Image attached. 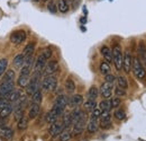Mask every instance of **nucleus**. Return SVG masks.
<instances>
[{
  "label": "nucleus",
  "instance_id": "37",
  "mask_svg": "<svg viewBox=\"0 0 146 141\" xmlns=\"http://www.w3.org/2000/svg\"><path fill=\"white\" fill-rule=\"evenodd\" d=\"M117 83H118V87L125 89V90L128 88V81L124 76H119V77H117Z\"/></svg>",
  "mask_w": 146,
  "mask_h": 141
},
{
  "label": "nucleus",
  "instance_id": "47",
  "mask_svg": "<svg viewBox=\"0 0 146 141\" xmlns=\"http://www.w3.org/2000/svg\"><path fill=\"white\" fill-rule=\"evenodd\" d=\"M111 126H112L111 121H110V122H100V123H99V128L102 129V130H109Z\"/></svg>",
  "mask_w": 146,
  "mask_h": 141
},
{
  "label": "nucleus",
  "instance_id": "29",
  "mask_svg": "<svg viewBox=\"0 0 146 141\" xmlns=\"http://www.w3.org/2000/svg\"><path fill=\"white\" fill-rule=\"evenodd\" d=\"M64 88H65V90H66L69 94H72V93L75 91V84H74L72 78H68V79L65 80Z\"/></svg>",
  "mask_w": 146,
  "mask_h": 141
},
{
  "label": "nucleus",
  "instance_id": "11",
  "mask_svg": "<svg viewBox=\"0 0 146 141\" xmlns=\"http://www.w3.org/2000/svg\"><path fill=\"white\" fill-rule=\"evenodd\" d=\"M63 130H64V128H63L62 122L56 121V122L51 124V126H50V129H48V133H50L51 137L55 138V137H58Z\"/></svg>",
  "mask_w": 146,
  "mask_h": 141
},
{
  "label": "nucleus",
  "instance_id": "4",
  "mask_svg": "<svg viewBox=\"0 0 146 141\" xmlns=\"http://www.w3.org/2000/svg\"><path fill=\"white\" fill-rule=\"evenodd\" d=\"M40 77H42V73H34V76L29 80V84L26 86V94L27 95L32 96L35 91L39 90V88H40Z\"/></svg>",
  "mask_w": 146,
  "mask_h": 141
},
{
  "label": "nucleus",
  "instance_id": "36",
  "mask_svg": "<svg viewBox=\"0 0 146 141\" xmlns=\"http://www.w3.org/2000/svg\"><path fill=\"white\" fill-rule=\"evenodd\" d=\"M113 117H115L116 120H118V121H123V120H125V117H126V112H125L124 109H121V108H117V109L113 112Z\"/></svg>",
  "mask_w": 146,
  "mask_h": 141
},
{
  "label": "nucleus",
  "instance_id": "46",
  "mask_svg": "<svg viewBox=\"0 0 146 141\" xmlns=\"http://www.w3.org/2000/svg\"><path fill=\"white\" fill-rule=\"evenodd\" d=\"M47 9L51 11V13H53L55 14L56 11H57V5L55 3V1H50V3H48V6H47Z\"/></svg>",
  "mask_w": 146,
  "mask_h": 141
},
{
  "label": "nucleus",
  "instance_id": "16",
  "mask_svg": "<svg viewBox=\"0 0 146 141\" xmlns=\"http://www.w3.org/2000/svg\"><path fill=\"white\" fill-rule=\"evenodd\" d=\"M40 113V105L39 104H34L32 103L31 106H29V109H28V113H27V117L29 120H35L37 116L39 115Z\"/></svg>",
  "mask_w": 146,
  "mask_h": 141
},
{
  "label": "nucleus",
  "instance_id": "8",
  "mask_svg": "<svg viewBox=\"0 0 146 141\" xmlns=\"http://www.w3.org/2000/svg\"><path fill=\"white\" fill-rule=\"evenodd\" d=\"M46 63H47V59H46L44 55L39 54L36 58L35 62H34V68H33L34 73H42L44 67L46 66ZM42 76H43V75H42Z\"/></svg>",
  "mask_w": 146,
  "mask_h": 141
},
{
  "label": "nucleus",
  "instance_id": "32",
  "mask_svg": "<svg viewBox=\"0 0 146 141\" xmlns=\"http://www.w3.org/2000/svg\"><path fill=\"white\" fill-rule=\"evenodd\" d=\"M42 101H43V93H42V90L39 89V90L35 91V93L32 95V103H34V104H39V105H40Z\"/></svg>",
  "mask_w": 146,
  "mask_h": 141
},
{
  "label": "nucleus",
  "instance_id": "2",
  "mask_svg": "<svg viewBox=\"0 0 146 141\" xmlns=\"http://www.w3.org/2000/svg\"><path fill=\"white\" fill-rule=\"evenodd\" d=\"M131 70L134 72L135 77L139 80H144L146 78V70L143 67L141 60L138 58H133V64H131Z\"/></svg>",
  "mask_w": 146,
  "mask_h": 141
},
{
  "label": "nucleus",
  "instance_id": "14",
  "mask_svg": "<svg viewBox=\"0 0 146 141\" xmlns=\"http://www.w3.org/2000/svg\"><path fill=\"white\" fill-rule=\"evenodd\" d=\"M81 104H83V96L82 95L76 94V95H73L71 97H69V103H68L69 107L76 108V107H79Z\"/></svg>",
  "mask_w": 146,
  "mask_h": 141
},
{
  "label": "nucleus",
  "instance_id": "20",
  "mask_svg": "<svg viewBox=\"0 0 146 141\" xmlns=\"http://www.w3.org/2000/svg\"><path fill=\"white\" fill-rule=\"evenodd\" d=\"M100 52H101V55L104 56V59H105L106 62H108V63L112 62V52H111L109 46L104 45V46L100 49Z\"/></svg>",
  "mask_w": 146,
  "mask_h": 141
},
{
  "label": "nucleus",
  "instance_id": "54",
  "mask_svg": "<svg viewBox=\"0 0 146 141\" xmlns=\"http://www.w3.org/2000/svg\"><path fill=\"white\" fill-rule=\"evenodd\" d=\"M35 1H39V0H35Z\"/></svg>",
  "mask_w": 146,
  "mask_h": 141
},
{
  "label": "nucleus",
  "instance_id": "17",
  "mask_svg": "<svg viewBox=\"0 0 146 141\" xmlns=\"http://www.w3.org/2000/svg\"><path fill=\"white\" fill-rule=\"evenodd\" d=\"M0 137L5 140H11L14 138V130L9 126H0Z\"/></svg>",
  "mask_w": 146,
  "mask_h": 141
},
{
  "label": "nucleus",
  "instance_id": "38",
  "mask_svg": "<svg viewBox=\"0 0 146 141\" xmlns=\"http://www.w3.org/2000/svg\"><path fill=\"white\" fill-rule=\"evenodd\" d=\"M8 69V60L6 58L0 59V77L3 76V73Z\"/></svg>",
  "mask_w": 146,
  "mask_h": 141
},
{
  "label": "nucleus",
  "instance_id": "43",
  "mask_svg": "<svg viewBox=\"0 0 146 141\" xmlns=\"http://www.w3.org/2000/svg\"><path fill=\"white\" fill-rule=\"evenodd\" d=\"M110 121H111L110 112H102L100 116V122H110Z\"/></svg>",
  "mask_w": 146,
  "mask_h": 141
},
{
  "label": "nucleus",
  "instance_id": "27",
  "mask_svg": "<svg viewBox=\"0 0 146 141\" xmlns=\"http://www.w3.org/2000/svg\"><path fill=\"white\" fill-rule=\"evenodd\" d=\"M99 70L101 72V75L107 76L111 72V68H110V63L106 62V61H101L100 66H99Z\"/></svg>",
  "mask_w": 146,
  "mask_h": 141
},
{
  "label": "nucleus",
  "instance_id": "40",
  "mask_svg": "<svg viewBox=\"0 0 146 141\" xmlns=\"http://www.w3.org/2000/svg\"><path fill=\"white\" fill-rule=\"evenodd\" d=\"M113 93H115V96L116 97H125L126 95H127V93H126V90L123 88H120V87H116V88L113 89Z\"/></svg>",
  "mask_w": 146,
  "mask_h": 141
},
{
  "label": "nucleus",
  "instance_id": "35",
  "mask_svg": "<svg viewBox=\"0 0 146 141\" xmlns=\"http://www.w3.org/2000/svg\"><path fill=\"white\" fill-rule=\"evenodd\" d=\"M57 9L61 11V13H66L69 10V3L66 0H58L57 1Z\"/></svg>",
  "mask_w": 146,
  "mask_h": 141
},
{
  "label": "nucleus",
  "instance_id": "33",
  "mask_svg": "<svg viewBox=\"0 0 146 141\" xmlns=\"http://www.w3.org/2000/svg\"><path fill=\"white\" fill-rule=\"evenodd\" d=\"M24 61H25V56H24V54H17V55L14 58L13 64H14L16 68H20V67L24 66Z\"/></svg>",
  "mask_w": 146,
  "mask_h": 141
},
{
  "label": "nucleus",
  "instance_id": "28",
  "mask_svg": "<svg viewBox=\"0 0 146 141\" xmlns=\"http://www.w3.org/2000/svg\"><path fill=\"white\" fill-rule=\"evenodd\" d=\"M98 105H97V102L96 101H91V99H88L83 103V108L86 112H92L94 108H97Z\"/></svg>",
  "mask_w": 146,
  "mask_h": 141
},
{
  "label": "nucleus",
  "instance_id": "45",
  "mask_svg": "<svg viewBox=\"0 0 146 141\" xmlns=\"http://www.w3.org/2000/svg\"><path fill=\"white\" fill-rule=\"evenodd\" d=\"M40 54L42 55H44L47 60H50L51 58H52V54H53V52H52V50L50 49V48H46V49H44L42 52H40Z\"/></svg>",
  "mask_w": 146,
  "mask_h": 141
},
{
  "label": "nucleus",
  "instance_id": "42",
  "mask_svg": "<svg viewBox=\"0 0 146 141\" xmlns=\"http://www.w3.org/2000/svg\"><path fill=\"white\" fill-rule=\"evenodd\" d=\"M110 104H111V108H117L118 106L121 104V99L119 97H112L110 98Z\"/></svg>",
  "mask_w": 146,
  "mask_h": 141
},
{
  "label": "nucleus",
  "instance_id": "34",
  "mask_svg": "<svg viewBox=\"0 0 146 141\" xmlns=\"http://www.w3.org/2000/svg\"><path fill=\"white\" fill-rule=\"evenodd\" d=\"M99 108H100L102 112H109L110 109H111L110 98L109 99H102V101L99 103Z\"/></svg>",
  "mask_w": 146,
  "mask_h": 141
},
{
  "label": "nucleus",
  "instance_id": "25",
  "mask_svg": "<svg viewBox=\"0 0 146 141\" xmlns=\"http://www.w3.org/2000/svg\"><path fill=\"white\" fill-rule=\"evenodd\" d=\"M98 96H99V88H98L97 86H91V87L89 88V90H88V93H87L88 99L96 101V99L98 98Z\"/></svg>",
  "mask_w": 146,
  "mask_h": 141
},
{
  "label": "nucleus",
  "instance_id": "52",
  "mask_svg": "<svg viewBox=\"0 0 146 141\" xmlns=\"http://www.w3.org/2000/svg\"><path fill=\"white\" fill-rule=\"evenodd\" d=\"M144 61H145V63H146V56H145V59H144Z\"/></svg>",
  "mask_w": 146,
  "mask_h": 141
},
{
  "label": "nucleus",
  "instance_id": "30",
  "mask_svg": "<svg viewBox=\"0 0 146 141\" xmlns=\"http://www.w3.org/2000/svg\"><path fill=\"white\" fill-rule=\"evenodd\" d=\"M11 113H13V106L11 104H9L2 109H0V119H7Z\"/></svg>",
  "mask_w": 146,
  "mask_h": 141
},
{
  "label": "nucleus",
  "instance_id": "5",
  "mask_svg": "<svg viewBox=\"0 0 146 141\" xmlns=\"http://www.w3.org/2000/svg\"><path fill=\"white\" fill-rule=\"evenodd\" d=\"M40 87L46 93H51L54 91L57 87V78L55 76H46L40 84Z\"/></svg>",
  "mask_w": 146,
  "mask_h": 141
},
{
  "label": "nucleus",
  "instance_id": "15",
  "mask_svg": "<svg viewBox=\"0 0 146 141\" xmlns=\"http://www.w3.org/2000/svg\"><path fill=\"white\" fill-rule=\"evenodd\" d=\"M15 89V83H1L0 84V97H5Z\"/></svg>",
  "mask_w": 146,
  "mask_h": 141
},
{
  "label": "nucleus",
  "instance_id": "24",
  "mask_svg": "<svg viewBox=\"0 0 146 141\" xmlns=\"http://www.w3.org/2000/svg\"><path fill=\"white\" fill-rule=\"evenodd\" d=\"M29 80H31V76L19 75L18 79H17V86L20 88H26V86L29 84Z\"/></svg>",
  "mask_w": 146,
  "mask_h": 141
},
{
  "label": "nucleus",
  "instance_id": "41",
  "mask_svg": "<svg viewBox=\"0 0 146 141\" xmlns=\"http://www.w3.org/2000/svg\"><path fill=\"white\" fill-rule=\"evenodd\" d=\"M138 54H139V56H141V59H145L146 56V49L145 46H144V44H143V42H139V44H138Z\"/></svg>",
  "mask_w": 146,
  "mask_h": 141
},
{
  "label": "nucleus",
  "instance_id": "21",
  "mask_svg": "<svg viewBox=\"0 0 146 141\" xmlns=\"http://www.w3.org/2000/svg\"><path fill=\"white\" fill-rule=\"evenodd\" d=\"M99 129V123L98 120H89V122H87V131L90 134H94Z\"/></svg>",
  "mask_w": 146,
  "mask_h": 141
},
{
  "label": "nucleus",
  "instance_id": "12",
  "mask_svg": "<svg viewBox=\"0 0 146 141\" xmlns=\"http://www.w3.org/2000/svg\"><path fill=\"white\" fill-rule=\"evenodd\" d=\"M24 95H23V91L20 90V89H17V90H13V91H10L8 95H6L5 96V98L10 103V104H14V103H16V102H18L19 99L23 97Z\"/></svg>",
  "mask_w": 146,
  "mask_h": 141
},
{
  "label": "nucleus",
  "instance_id": "19",
  "mask_svg": "<svg viewBox=\"0 0 146 141\" xmlns=\"http://www.w3.org/2000/svg\"><path fill=\"white\" fill-rule=\"evenodd\" d=\"M16 78V72L14 69H7V71L2 76L1 83H13Z\"/></svg>",
  "mask_w": 146,
  "mask_h": 141
},
{
  "label": "nucleus",
  "instance_id": "13",
  "mask_svg": "<svg viewBox=\"0 0 146 141\" xmlns=\"http://www.w3.org/2000/svg\"><path fill=\"white\" fill-rule=\"evenodd\" d=\"M131 64H133V56L129 51H126L124 54V59H123V70L126 73L130 72L131 70Z\"/></svg>",
  "mask_w": 146,
  "mask_h": 141
},
{
  "label": "nucleus",
  "instance_id": "51",
  "mask_svg": "<svg viewBox=\"0 0 146 141\" xmlns=\"http://www.w3.org/2000/svg\"><path fill=\"white\" fill-rule=\"evenodd\" d=\"M81 21H82V23H84V21H87V19H86V18H82V19H81Z\"/></svg>",
  "mask_w": 146,
  "mask_h": 141
},
{
  "label": "nucleus",
  "instance_id": "9",
  "mask_svg": "<svg viewBox=\"0 0 146 141\" xmlns=\"http://www.w3.org/2000/svg\"><path fill=\"white\" fill-rule=\"evenodd\" d=\"M86 125H87V120H80V121H76L75 123H73L72 132H71L72 137L81 136L86 129Z\"/></svg>",
  "mask_w": 146,
  "mask_h": 141
},
{
  "label": "nucleus",
  "instance_id": "26",
  "mask_svg": "<svg viewBox=\"0 0 146 141\" xmlns=\"http://www.w3.org/2000/svg\"><path fill=\"white\" fill-rule=\"evenodd\" d=\"M62 124H63V128H64V129H69L71 125H73L72 117H71L70 113L62 115Z\"/></svg>",
  "mask_w": 146,
  "mask_h": 141
},
{
  "label": "nucleus",
  "instance_id": "50",
  "mask_svg": "<svg viewBox=\"0 0 146 141\" xmlns=\"http://www.w3.org/2000/svg\"><path fill=\"white\" fill-rule=\"evenodd\" d=\"M71 5H72L74 8H76L80 5V0H71Z\"/></svg>",
  "mask_w": 146,
  "mask_h": 141
},
{
  "label": "nucleus",
  "instance_id": "22",
  "mask_svg": "<svg viewBox=\"0 0 146 141\" xmlns=\"http://www.w3.org/2000/svg\"><path fill=\"white\" fill-rule=\"evenodd\" d=\"M35 48H36V43H35V42H29V43L24 48V51H23L24 56L33 55V53L35 52Z\"/></svg>",
  "mask_w": 146,
  "mask_h": 141
},
{
  "label": "nucleus",
  "instance_id": "53",
  "mask_svg": "<svg viewBox=\"0 0 146 141\" xmlns=\"http://www.w3.org/2000/svg\"><path fill=\"white\" fill-rule=\"evenodd\" d=\"M43 1H47V0H43Z\"/></svg>",
  "mask_w": 146,
  "mask_h": 141
},
{
  "label": "nucleus",
  "instance_id": "23",
  "mask_svg": "<svg viewBox=\"0 0 146 141\" xmlns=\"http://www.w3.org/2000/svg\"><path fill=\"white\" fill-rule=\"evenodd\" d=\"M28 124H29V119L24 115L21 119H19L17 121V129L19 131H25L28 128Z\"/></svg>",
  "mask_w": 146,
  "mask_h": 141
},
{
  "label": "nucleus",
  "instance_id": "48",
  "mask_svg": "<svg viewBox=\"0 0 146 141\" xmlns=\"http://www.w3.org/2000/svg\"><path fill=\"white\" fill-rule=\"evenodd\" d=\"M105 81H106V83H109V84H112V85H113V83L116 81V77H115L113 75L109 73V75L105 76Z\"/></svg>",
  "mask_w": 146,
  "mask_h": 141
},
{
  "label": "nucleus",
  "instance_id": "39",
  "mask_svg": "<svg viewBox=\"0 0 146 141\" xmlns=\"http://www.w3.org/2000/svg\"><path fill=\"white\" fill-rule=\"evenodd\" d=\"M101 113H102V111H101L99 107L94 108V109L91 112L90 120H99V119H100V116H101Z\"/></svg>",
  "mask_w": 146,
  "mask_h": 141
},
{
  "label": "nucleus",
  "instance_id": "44",
  "mask_svg": "<svg viewBox=\"0 0 146 141\" xmlns=\"http://www.w3.org/2000/svg\"><path fill=\"white\" fill-rule=\"evenodd\" d=\"M31 72H32V68H31V67L23 66L20 71H19V75H23V76H31Z\"/></svg>",
  "mask_w": 146,
  "mask_h": 141
},
{
  "label": "nucleus",
  "instance_id": "18",
  "mask_svg": "<svg viewBox=\"0 0 146 141\" xmlns=\"http://www.w3.org/2000/svg\"><path fill=\"white\" fill-rule=\"evenodd\" d=\"M68 103H69V97L65 96V95H63V94H61V95H58L55 98L54 105L53 106H57V107H61V108H64L65 109V107L68 106Z\"/></svg>",
  "mask_w": 146,
  "mask_h": 141
},
{
  "label": "nucleus",
  "instance_id": "6",
  "mask_svg": "<svg viewBox=\"0 0 146 141\" xmlns=\"http://www.w3.org/2000/svg\"><path fill=\"white\" fill-rule=\"evenodd\" d=\"M58 70H60V64H58L57 60H51L44 67L42 75L45 76V77L46 76H53L55 72H57Z\"/></svg>",
  "mask_w": 146,
  "mask_h": 141
},
{
  "label": "nucleus",
  "instance_id": "10",
  "mask_svg": "<svg viewBox=\"0 0 146 141\" xmlns=\"http://www.w3.org/2000/svg\"><path fill=\"white\" fill-rule=\"evenodd\" d=\"M112 88H113V85L112 84H109V83H104L101 86H100V89H99V94L102 96L104 99H109L112 95Z\"/></svg>",
  "mask_w": 146,
  "mask_h": 141
},
{
  "label": "nucleus",
  "instance_id": "1",
  "mask_svg": "<svg viewBox=\"0 0 146 141\" xmlns=\"http://www.w3.org/2000/svg\"><path fill=\"white\" fill-rule=\"evenodd\" d=\"M112 62L115 64V68L117 71H121L123 70V59H124V54H123V50H121V46L119 44H116L112 50Z\"/></svg>",
  "mask_w": 146,
  "mask_h": 141
},
{
  "label": "nucleus",
  "instance_id": "31",
  "mask_svg": "<svg viewBox=\"0 0 146 141\" xmlns=\"http://www.w3.org/2000/svg\"><path fill=\"white\" fill-rule=\"evenodd\" d=\"M71 139H72V133L68 129H64L61 132V134L58 136V140L60 141H71Z\"/></svg>",
  "mask_w": 146,
  "mask_h": 141
},
{
  "label": "nucleus",
  "instance_id": "49",
  "mask_svg": "<svg viewBox=\"0 0 146 141\" xmlns=\"http://www.w3.org/2000/svg\"><path fill=\"white\" fill-rule=\"evenodd\" d=\"M10 103L5 98V97H0V109H2L3 107H6L7 105H9Z\"/></svg>",
  "mask_w": 146,
  "mask_h": 141
},
{
  "label": "nucleus",
  "instance_id": "3",
  "mask_svg": "<svg viewBox=\"0 0 146 141\" xmlns=\"http://www.w3.org/2000/svg\"><path fill=\"white\" fill-rule=\"evenodd\" d=\"M64 114V108L57 107V106H53L45 115V122L48 124H52L56 122L58 120V117H61Z\"/></svg>",
  "mask_w": 146,
  "mask_h": 141
},
{
  "label": "nucleus",
  "instance_id": "7",
  "mask_svg": "<svg viewBox=\"0 0 146 141\" xmlns=\"http://www.w3.org/2000/svg\"><path fill=\"white\" fill-rule=\"evenodd\" d=\"M26 37H27L26 32L23 31V30H18V31H15V32L11 33V35H10V42L14 43V44H16V45H19V44H21V43L25 42Z\"/></svg>",
  "mask_w": 146,
  "mask_h": 141
}]
</instances>
